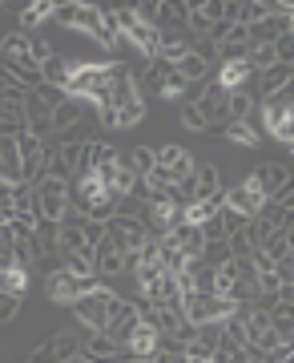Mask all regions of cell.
I'll use <instances>...</instances> for the list:
<instances>
[{
    "label": "cell",
    "mask_w": 294,
    "mask_h": 363,
    "mask_svg": "<svg viewBox=\"0 0 294 363\" xmlns=\"http://www.w3.org/2000/svg\"><path fill=\"white\" fill-rule=\"evenodd\" d=\"M137 182L141 178H137V169H133V162H129V157H117V162H113V178H109V190L121 198V194H129Z\"/></svg>",
    "instance_id": "obj_19"
},
{
    "label": "cell",
    "mask_w": 294,
    "mask_h": 363,
    "mask_svg": "<svg viewBox=\"0 0 294 363\" xmlns=\"http://www.w3.org/2000/svg\"><path fill=\"white\" fill-rule=\"evenodd\" d=\"M37 93H40V101L49 105V109H57V105H64V101H69V93H64V89H57V85H37Z\"/></svg>",
    "instance_id": "obj_42"
},
{
    "label": "cell",
    "mask_w": 294,
    "mask_h": 363,
    "mask_svg": "<svg viewBox=\"0 0 294 363\" xmlns=\"http://www.w3.org/2000/svg\"><path fill=\"white\" fill-rule=\"evenodd\" d=\"M113 202H117V194L105 186V194H97L93 202H85V206H81V214H85L89 222H109V218H113Z\"/></svg>",
    "instance_id": "obj_22"
},
{
    "label": "cell",
    "mask_w": 294,
    "mask_h": 363,
    "mask_svg": "<svg viewBox=\"0 0 294 363\" xmlns=\"http://www.w3.org/2000/svg\"><path fill=\"white\" fill-rule=\"evenodd\" d=\"M97 286H105L97 274H85V279H77V274H69L64 267H57V271L45 279V298H49V303H73V298L89 295V291H97Z\"/></svg>",
    "instance_id": "obj_3"
},
{
    "label": "cell",
    "mask_w": 294,
    "mask_h": 363,
    "mask_svg": "<svg viewBox=\"0 0 294 363\" xmlns=\"http://www.w3.org/2000/svg\"><path fill=\"white\" fill-rule=\"evenodd\" d=\"M109 298H113L109 286H97L89 295L73 298V303H69V307H73V319H77L81 327H89V331H105V327H109Z\"/></svg>",
    "instance_id": "obj_4"
},
{
    "label": "cell",
    "mask_w": 294,
    "mask_h": 363,
    "mask_svg": "<svg viewBox=\"0 0 294 363\" xmlns=\"http://www.w3.org/2000/svg\"><path fill=\"white\" fill-rule=\"evenodd\" d=\"M28 57L37 61V65H45L52 57V49H49V40H37V37H28Z\"/></svg>",
    "instance_id": "obj_44"
},
{
    "label": "cell",
    "mask_w": 294,
    "mask_h": 363,
    "mask_svg": "<svg viewBox=\"0 0 294 363\" xmlns=\"http://www.w3.org/2000/svg\"><path fill=\"white\" fill-rule=\"evenodd\" d=\"M85 105L89 101H81V97H69L64 105H57L49 117V125H52V138H61V133H69L73 125H81V117H85Z\"/></svg>",
    "instance_id": "obj_8"
},
{
    "label": "cell",
    "mask_w": 294,
    "mask_h": 363,
    "mask_svg": "<svg viewBox=\"0 0 294 363\" xmlns=\"http://www.w3.org/2000/svg\"><path fill=\"white\" fill-rule=\"evenodd\" d=\"M217 343H222V323H202L198 327V335H193V343H186V355H214Z\"/></svg>",
    "instance_id": "obj_14"
},
{
    "label": "cell",
    "mask_w": 294,
    "mask_h": 363,
    "mask_svg": "<svg viewBox=\"0 0 294 363\" xmlns=\"http://www.w3.org/2000/svg\"><path fill=\"white\" fill-rule=\"evenodd\" d=\"M186 25H190V33H198V37H210V21H205V13L198 9V4H190V13H186Z\"/></svg>",
    "instance_id": "obj_39"
},
{
    "label": "cell",
    "mask_w": 294,
    "mask_h": 363,
    "mask_svg": "<svg viewBox=\"0 0 294 363\" xmlns=\"http://www.w3.org/2000/svg\"><path fill=\"white\" fill-rule=\"evenodd\" d=\"M205 85H210V81H190V85H186V93H181V105H193L205 93Z\"/></svg>",
    "instance_id": "obj_47"
},
{
    "label": "cell",
    "mask_w": 294,
    "mask_h": 363,
    "mask_svg": "<svg viewBox=\"0 0 294 363\" xmlns=\"http://www.w3.org/2000/svg\"><path fill=\"white\" fill-rule=\"evenodd\" d=\"M33 234H37V218L13 214V222H9V238H33Z\"/></svg>",
    "instance_id": "obj_31"
},
{
    "label": "cell",
    "mask_w": 294,
    "mask_h": 363,
    "mask_svg": "<svg viewBox=\"0 0 294 363\" xmlns=\"http://www.w3.org/2000/svg\"><path fill=\"white\" fill-rule=\"evenodd\" d=\"M73 363H93V359H85V355H77V359H73Z\"/></svg>",
    "instance_id": "obj_50"
},
{
    "label": "cell",
    "mask_w": 294,
    "mask_h": 363,
    "mask_svg": "<svg viewBox=\"0 0 294 363\" xmlns=\"http://www.w3.org/2000/svg\"><path fill=\"white\" fill-rule=\"evenodd\" d=\"M250 77H254V69L246 65V61H230V65L217 69L214 85H222L226 93H234V89H246V85H250Z\"/></svg>",
    "instance_id": "obj_15"
},
{
    "label": "cell",
    "mask_w": 294,
    "mask_h": 363,
    "mask_svg": "<svg viewBox=\"0 0 294 363\" xmlns=\"http://www.w3.org/2000/svg\"><path fill=\"white\" fill-rule=\"evenodd\" d=\"M16 21H21V28H33V25H40V21H52V0H33V4H25Z\"/></svg>",
    "instance_id": "obj_26"
},
{
    "label": "cell",
    "mask_w": 294,
    "mask_h": 363,
    "mask_svg": "<svg viewBox=\"0 0 294 363\" xmlns=\"http://www.w3.org/2000/svg\"><path fill=\"white\" fill-rule=\"evenodd\" d=\"M181 125H186V130H193V133H202L205 130V117H202V109H198V105H181Z\"/></svg>",
    "instance_id": "obj_38"
},
{
    "label": "cell",
    "mask_w": 294,
    "mask_h": 363,
    "mask_svg": "<svg viewBox=\"0 0 294 363\" xmlns=\"http://www.w3.org/2000/svg\"><path fill=\"white\" fill-rule=\"evenodd\" d=\"M0 52H4V61H9V65L25 61V57H28V33H9V37L0 40Z\"/></svg>",
    "instance_id": "obj_25"
},
{
    "label": "cell",
    "mask_w": 294,
    "mask_h": 363,
    "mask_svg": "<svg viewBox=\"0 0 294 363\" xmlns=\"http://www.w3.org/2000/svg\"><path fill=\"white\" fill-rule=\"evenodd\" d=\"M28 291V274L25 271H16V267H4L0 271V295H21L25 298Z\"/></svg>",
    "instance_id": "obj_28"
},
{
    "label": "cell",
    "mask_w": 294,
    "mask_h": 363,
    "mask_svg": "<svg viewBox=\"0 0 294 363\" xmlns=\"http://www.w3.org/2000/svg\"><path fill=\"white\" fill-rule=\"evenodd\" d=\"M52 21H61L64 28H77V0H61V4H52Z\"/></svg>",
    "instance_id": "obj_33"
},
{
    "label": "cell",
    "mask_w": 294,
    "mask_h": 363,
    "mask_svg": "<svg viewBox=\"0 0 294 363\" xmlns=\"http://www.w3.org/2000/svg\"><path fill=\"white\" fill-rule=\"evenodd\" d=\"M217 190H222V174H217L214 162L193 166V202H198V198H214Z\"/></svg>",
    "instance_id": "obj_13"
},
{
    "label": "cell",
    "mask_w": 294,
    "mask_h": 363,
    "mask_svg": "<svg viewBox=\"0 0 294 363\" xmlns=\"http://www.w3.org/2000/svg\"><path fill=\"white\" fill-rule=\"evenodd\" d=\"M109 363H125V359H109Z\"/></svg>",
    "instance_id": "obj_51"
},
{
    "label": "cell",
    "mask_w": 294,
    "mask_h": 363,
    "mask_svg": "<svg viewBox=\"0 0 294 363\" xmlns=\"http://www.w3.org/2000/svg\"><path fill=\"white\" fill-rule=\"evenodd\" d=\"M81 242H85L89 250L101 247V242H105V222H89V218H85V226H81Z\"/></svg>",
    "instance_id": "obj_32"
},
{
    "label": "cell",
    "mask_w": 294,
    "mask_h": 363,
    "mask_svg": "<svg viewBox=\"0 0 294 363\" xmlns=\"http://www.w3.org/2000/svg\"><path fill=\"white\" fill-rule=\"evenodd\" d=\"M262 202H266V198L254 190V182H250V178L238 182V186H226V206L238 210L242 218H254L258 210H262Z\"/></svg>",
    "instance_id": "obj_5"
},
{
    "label": "cell",
    "mask_w": 294,
    "mask_h": 363,
    "mask_svg": "<svg viewBox=\"0 0 294 363\" xmlns=\"http://www.w3.org/2000/svg\"><path fill=\"white\" fill-rule=\"evenodd\" d=\"M258 113H262V125H266V133H274L286 150L294 145V89L286 85V89L270 93V97H258Z\"/></svg>",
    "instance_id": "obj_1"
},
{
    "label": "cell",
    "mask_w": 294,
    "mask_h": 363,
    "mask_svg": "<svg viewBox=\"0 0 294 363\" xmlns=\"http://www.w3.org/2000/svg\"><path fill=\"white\" fill-rule=\"evenodd\" d=\"M174 73H181L186 81H210V65H205L202 57H193V52H186L178 65H174Z\"/></svg>",
    "instance_id": "obj_27"
},
{
    "label": "cell",
    "mask_w": 294,
    "mask_h": 363,
    "mask_svg": "<svg viewBox=\"0 0 294 363\" xmlns=\"http://www.w3.org/2000/svg\"><path fill=\"white\" fill-rule=\"evenodd\" d=\"M234 311H238V303H234V298L202 295V291H190V295L181 298V315H186V323H193V327L222 323V319H230Z\"/></svg>",
    "instance_id": "obj_2"
},
{
    "label": "cell",
    "mask_w": 294,
    "mask_h": 363,
    "mask_svg": "<svg viewBox=\"0 0 294 363\" xmlns=\"http://www.w3.org/2000/svg\"><path fill=\"white\" fill-rule=\"evenodd\" d=\"M274 61H286V65H294V33H282V37L274 40Z\"/></svg>",
    "instance_id": "obj_40"
},
{
    "label": "cell",
    "mask_w": 294,
    "mask_h": 363,
    "mask_svg": "<svg viewBox=\"0 0 294 363\" xmlns=\"http://www.w3.org/2000/svg\"><path fill=\"white\" fill-rule=\"evenodd\" d=\"M198 9H202V13H205V21L214 25L217 16H222V0H198Z\"/></svg>",
    "instance_id": "obj_48"
},
{
    "label": "cell",
    "mask_w": 294,
    "mask_h": 363,
    "mask_svg": "<svg viewBox=\"0 0 294 363\" xmlns=\"http://www.w3.org/2000/svg\"><path fill=\"white\" fill-rule=\"evenodd\" d=\"M217 57H222V65H230V61H246V52H250V45H234V40H222V45H214Z\"/></svg>",
    "instance_id": "obj_37"
},
{
    "label": "cell",
    "mask_w": 294,
    "mask_h": 363,
    "mask_svg": "<svg viewBox=\"0 0 294 363\" xmlns=\"http://www.w3.org/2000/svg\"><path fill=\"white\" fill-rule=\"evenodd\" d=\"M258 77V89H262V97H270V93L286 89L294 81V65H286V61H274L270 69H262V73H254Z\"/></svg>",
    "instance_id": "obj_11"
},
{
    "label": "cell",
    "mask_w": 294,
    "mask_h": 363,
    "mask_svg": "<svg viewBox=\"0 0 294 363\" xmlns=\"http://www.w3.org/2000/svg\"><path fill=\"white\" fill-rule=\"evenodd\" d=\"M186 13H190V4H186V0H157V28L181 25Z\"/></svg>",
    "instance_id": "obj_24"
},
{
    "label": "cell",
    "mask_w": 294,
    "mask_h": 363,
    "mask_svg": "<svg viewBox=\"0 0 294 363\" xmlns=\"http://www.w3.org/2000/svg\"><path fill=\"white\" fill-rule=\"evenodd\" d=\"M25 133V117H4L0 113V138H21Z\"/></svg>",
    "instance_id": "obj_43"
},
{
    "label": "cell",
    "mask_w": 294,
    "mask_h": 363,
    "mask_svg": "<svg viewBox=\"0 0 294 363\" xmlns=\"http://www.w3.org/2000/svg\"><path fill=\"white\" fill-rule=\"evenodd\" d=\"M202 262L205 267H222V262H230V247H226V242H205Z\"/></svg>",
    "instance_id": "obj_35"
},
{
    "label": "cell",
    "mask_w": 294,
    "mask_h": 363,
    "mask_svg": "<svg viewBox=\"0 0 294 363\" xmlns=\"http://www.w3.org/2000/svg\"><path fill=\"white\" fill-rule=\"evenodd\" d=\"M129 162H133V169H137V178H145V174L157 166V154L149 150V145H137V150L129 154Z\"/></svg>",
    "instance_id": "obj_30"
},
{
    "label": "cell",
    "mask_w": 294,
    "mask_h": 363,
    "mask_svg": "<svg viewBox=\"0 0 294 363\" xmlns=\"http://www.w3.org/2000/svg\"><path fill=\"white\" fill-rule=\"evenodd\" d=\"M238 13H242V0H222V16H217V21L238 25Z\"/></svg>",
    "instance_id": "obj_46"
},
{
    "label": "cell",
    "mask_w": 294,
    "mask_h": 363,
    "mask_svg": "<svg viewBox=\"0 0 294 363\" xmlns=\"http://www.w3.org/2000/svg\"><path fill=\"white\" fill-rule=\"evenodd\" d=\"M198 234H202L205 242H226V226H222V214H214V218H205L202 226H198Z\"/></svg>",
    "instance_id": "obj_34"
},
{
    "label": "cell",
    "mask_w": 294,
    "mask_h": 363,
    "mask_svg": "<svg viewBox=\"0 0 294 363\" xmlns=\"http://www.w3.org/2000/svg\"><path fill=\"white\" fill-rule=\"evenodd\" d=\"M113 162H117V150H113V145L93 138V169H105V166H113Z\"/></svg>",
    "instance_id": "obj_36"
},
{
    "label": "cell",
    "mask_w": 294,
    "mask_h": 363,
    "mask_svg": "<svg viewBox=\"0 0 294 363\" xmlns=\"http://www.w3.org/2000/svg\"><path fill=\"white\" fill-rule=\"evenodd\" d=\"M266 202H274V206H282V210H290L294 206V182H286L282 190H274V198H266Z\"/></svg>",
    "instance_id": "obj_45"
},
{
    "label": "cell",
    "mask_w": 294,
    "mask_h": 363,
    "mask_svg": "<svg viewBox=\"0 0 294 363\" xmlns=\"http://www.w3.org/2000/svg\"><path fill=\"white\" fill-rule=\"evenodd\" d=\"M45 343H49L52 363H73V359L81 355V339H77V331H57V335H49Z\"/></svg>",
    "instance_id": "obj_12"
},
{
    "label": "cell",
    "mask_w": 294,
    "mask_h": 363,
    "mask_svg": "<svg viewBox=\"0 0 294 363\" xmlns=\"http://www.w3.org/2000/svg\"><path fill=\"white\" fill-rule=\"evenodd\" d=\"M193 105L202 109L205 130H210V125H226V121H230V113H226V89H222V85H214V81L205 85V93H202Z\"/></svg>",
    "instance_id": "obj_7"
},
{
    "label": "cell",
    "mask_w": 294,
    "mask_h": 363,
    "mask_svg": "<svg viewBox=\"0 0 294 363\" xmlns=\"http://www.w3.org/2000/svg\"><path fill=\"white\" fill-rule=\"evenodd\" d=\"M186 85H190V81L181 77V73H174V69H169L166 77H162V85H157V93H162L166 101H181V93H186Z\"/></svg>",
    "instance_id": "obj_29"
},
{
    "label": "cell",
    "mask_w": 294,
    "mask_h": 363,
    "mask_svg": "<svg viewBox=\"0 0 294 363\" xmlns=\"http://www.w3.org/2000/svg\"><path fill=\"white\" fill-rule=\"evenodd\" d=\"M21 315V295H0V323H13Z\"/></svg>",
    "instance_id": "obj_41"
},
{
    "label": "cell",
    "mask_w": 294,
    "mask_h": 363,
    "mask_svg": "<svg viewBox=\"0 0 294 363\" xmlns=\"http://www.w3.org/2000/svg\"><path fill=\"white\" fill-rule=\"evenodd\" d=\"M250 182H254V190L262 198H274V190H282V186L290 182V166H286V162H266V166H258L254 174H250Z\"/></svg>",
    "instance_id": "obj_6"
},
{
    "label": "cell",
    "mask_w": 294,
    "mask_h": 363,
    "mask_svg": "<svg viewBox=\"0 0 294 363\" xmlns=\"http://www.w3.org/2000/svg\"><path fill=\"white\" fill-rule=\"evenodd\" d=\"M169 242L186 255V262H198V259H202V250H205V238L198 234V226H190V222L174 226V230H169Z\"/></svg>",
    "instance_id": "obj_9"
},
{
    "label": "cell",
    "mask_w": 294,
    "mask_h": 363,
    "mask_svg": "<svg viewBox=\"0 0 294 363\" xmlns=\"http://www.w3.org/2000/svg\"><path fill=\"white\" fill-rule=\"evenodd\" d=\"M61 262L69 274H77V279H85V274H93V250L81 247V250H61Z\"/></svg>",
    "instance_id": "obj_23"
},
{
    "label": "cell",
    "mask_w": 294,
    "mask_h": 363,
    "mask_svg": "<svg viewBox=\"0 0 294 363\" xmlns=\"http://www.w3.org/2000/svg\"><path fill=\"white\" fill-rule=\"evenodd\" d=\"M33 198H37V202H69V182L45 174V178L33 186Z\"/></svg>",
    "instance_id": "obj_20"
},
{
    "label": "cell",
    "mask_w": 294,
    "mask_h": 363,
    "mask_svg": "<svg viewBox=\"0 0 294 363\" xmlns=\"http://www.w3.org/2000/svg\"><path fill=\"white\" fill-rule=\"evenodd\" d=\"M81 355L93 363H109V359H121V347L113 343V335L109 331H93L85 343H81Z\"/></svg>",
    "instance_id": "obj_10"
},
{
    "label": "cell",
    "mask_w": 294,
    "mask_h": 363,
    "mask_svg": "<svg viewBox=\"0 0 294 363\" xmlns=\"http://www.w3.org/2000/svg\"><path fill=\"white\" fill-rule=\"evenodd\" d=\"M69 73H73V61H64L61 52H52L49 61L40 65V85H57V89H64V85H69Z\"/></svg>",
    "instance_id": "obj_16"
},
{
    "label": "cell",
    "mask_w": 294,
    "mask_h": 363,
    "mask_svg": "<svg viewBox=\"0 0 294 363\" xmlns=\"http://www.w3.org/2000/svg\"><path fill=\"white\" fill-rule=\"evenodd\" d=\"M125 363H154V355H145V359H125Z\"/></svg>",
    "instance_id": "obj_49"
},
{
    "label": "cell",
    "mask_w": 294,
    "mask_h": 363,
    "mask_svg": "<svg viewBox=\"0 0 294 363\" xmlns=\"http://www.w3.org/2000/svg\"><path fill=\"white\" fill-rule=\"evenodd\" d=\"M222 130H226V142L242 145V150H254V145L262 142V138H258V130H254V121H226Z\"/></svg>",
    "instance_id": "obj_21"
},
{
    "label": "cell",
    "mask_w": 294,
    "mask_h": 363,
    "mask_svg": "<svg viewBox=\"0 0 294 363\" xmlns=\"http://www.w3.org/2000/svg\"><path fill=\"white\" fill-rule=\"evenodd\" d=\"M258 109V97L250 89H234L226 93V113H230V121H250V113Z\"/></svg>",
    "instance_id": "obj_18"
},
{
    "label": "cell",
    "mask_w": 294,
    "mask_h": 363,
    "mask_svg": "<svg viewBox=\"0 0 294 363\" xmlns=\"http://www.w3.org/2000/svg\"><path fill=\"white\" fill-rule=\"evenodd\" d=\"M290 234H294V226H282V230H270L266 234V242H262V255H266L270 262H282V259H290Z\"/></svg>",
    "instance_id": "obj_17"
}]
</instances>
